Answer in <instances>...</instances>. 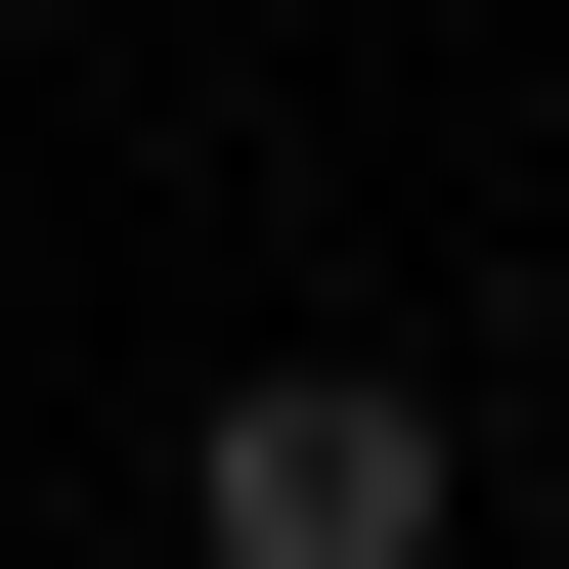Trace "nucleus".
Here are the masks:
<instances>
[{
  "mask_svg": "<svg viewBox=\"0 0 569 569\" xmlns=\"http://www.w3.org/2000/svg\"><path fill=\"white\" fill-rule=\"evenodd\" d=\"M219 569H438V395L395 351H219Z\"/></svg>",
  "mask_w": 569,
  "mask_h": 569,
  "instance_id": "1",
  "label": "nucleus"
}]
</instances>
